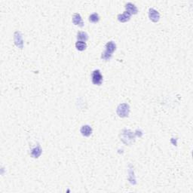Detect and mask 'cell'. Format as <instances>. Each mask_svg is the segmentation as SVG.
I'll return each instance as SVG.
<instances>
[{
    "mask_svg": "<svg viewBox=\"0 0 193 193\" xmlns=\"http://www.w3.org/2000/svg\"><path fill=\"white\" fill-rule=\"evenodd\" d=\"M116 49V45L114 42L110 41L106 45V51L102 54L101 58L105 61H109L112 58V54Z\"/></svg>",
    "mask_w": 193,
    "mask_h": 193,
    "instance_id": "cell-1",
    "label": "cell"
},
{
    "mask_svg": "<svg viewBox=\"0 0 193 193\" xmlns=\"http://www.w3.org/2000/svg\"><path fill=\"white\" fill-rule=\"evenodd\" d=\"M129 112H130V107L127 103H122L117 108V114L118 116L122 117V118L128 116Z\"/></svg>",
    "mask_w": 193,
    "mask_h": 193,
    "instance_id": "cell-2",
    "label": "cell"
},
{
    "mask_svg": "<svg viewBox=\"0 0 193 193\" xmlns=\"http://www.w3.org/2000/svg\"><path fill=\"white\" fill-rule=\"evenodd\" d=\"M91 78L93 84L96 85H100L103 82V75L99 70H96L93 72L91 74Z\"/></svg>",
    "mask_w": 193,
    "mask_h": 193,
    "instance_id": "cell-3",
    "label": "cell"
},
{
    "mask_svg": "<svg viewBox=\"0 0 193 193\" xmlns=\"http://www.w3.org/2000/svg\"><path fill=\"white\" fill-rule=\"evenodd\" d=\"M149 17H150V19L153 22H158L160 18V14L154 9H150L149 10Z\"/></svg>",
    "mask_w": 193,
    "mask_h": 193,
    "instance_id": "cell-4",
    "label": "cell"
},
{
    "mask_svg": "<svg viewBox=\"0 0 193 193\" xmlns=\"http://www.w3.org/2000/svg\"><path fill=\"white\" fill-rule=\"evenodd\" d=\"M14 43L20 48H23L24 46V42H23L22 35H21V32H15L14 33Z\"/></svg>",
    "mask_w": 193,
    "mask_h": 193,
    "instance_id": "cell-5",
    "label": "cell"
},
{
    "mask_svg": "<svg viewBox=\"0 0 193 193\" xmlns=\"http://www.w3.org/2000/svg\"><path fill=\"white\" fill-rule=\"evenodd\" d=\"M125 9L126 11H127V13H129L130 15H131V14H136L138 11L137 8L136 7L135 5L131 3V2H128V3L126 4Z\"/></svg>",
    "mask_w": 193,
    "mask_h": 193,
    "instance_id": "cell-6",
    "label": "cell"
},
{
    "mask_svg": "<svg viewBox=\"0 0 193 193\" xmlns=\"http://www.w3.org/2000/svg\"><path fill=\"white\" fill-rule=\"evenodd\" d=\"M73 23L75 25H78L79 26H83V21L81 15L78 13L74 14L73 17Z\"/></svg>",
    "mask_w": 193,
    "mask_h": 193,
    "instance_id": "cell-7",
    "label": "cell"
},
{
    "mask_svg": "<svg viewBox=\"0 0 193 193\" xmlns=\"http://www.w3.org/2000/svg\"><path fill=\"white\" fill-rule=\"evenodd\" d=\"M81 133L85 137H89L92 133V128L89 125H84L81 128Z\"/></svg>",
    "mask_w": 193,
    "mask_h": 193,
    "instance_id": "cell-8",
    "label": "cell"
},
{
    "mask_svg": "<svg viewBox=\"0 0 193 193\" xmlns=\"http://www.w3.org/2000/svg\"><path fill=\"white\" fill-rule=\"evenodd\" d=\"M130 14L129 13H127V11H125L123 14H118V20L120 22H127L130 20Z\"/></svg>",
    "mask_w": 193,
    "mask_h": 193,
    "instance_id": "cell-9",
    "label": "cell"
},
{
    "mask_svg": "<svg viewBox=\"0 0 193 193\" xmlns=\"http://www.w3.org/2000/svg\"><path fill=\"white\" fill-rule=\"evenodd\" d=\"M42 154V149L39 146L33 149L31 152V155L33 158H38Z\"/></svg>",
    "mask_w": 193,
    "mask_h": 193,
    "instance_id": "cell-10",
    "label": "cell"
},
{
    "mask_svg": "<svg viewBox=\"0 0 193 193\" xmlns=\"http://www.w3.org/2000/svg\"><path fill=\"white\" fill-rule=\"evenodd\" d=\"M77 38L82 40V42H86L88 39V36L85 32H78L77 34Z\"/></svg>",
    "mask_w": 193,
    "mask_h": 193,
    "instance_id": "cell-11",
    "label": "cell"
},
{
    "mask_svg": "<svg viewBox=\"0 0 193 193\" xmlns=\"http://www.w3.org/2000/svg\"><path fill=\"white\" fill-rule=\"evenodd\" d=\"M75 47L78 49V51H84L85 50L86 48H87V45L85 42H82V41H78V42L75 43Z\"/></svg>",
    "mask_w": 193,
    "mask_h": 193,
    "instance_id": "cell-12",
    "label": "cell"
},
{
    "mask_svg": "<svg viewBox=\"0 0 193 193\" xmlns=\"http://www.w3.org/2000/svg\"><path fill=\"white\" fill-rule=\"evenodd\" d=\"M100 20V17L98 15V14L97 13H94V14H90V17H89V21L91 23H97Z\"/></svg>",
    "mask_w": 193,
    "mask_h": 193,
    "instance_id": "cell-13",
    "label": "cell"
}]
</instances>
